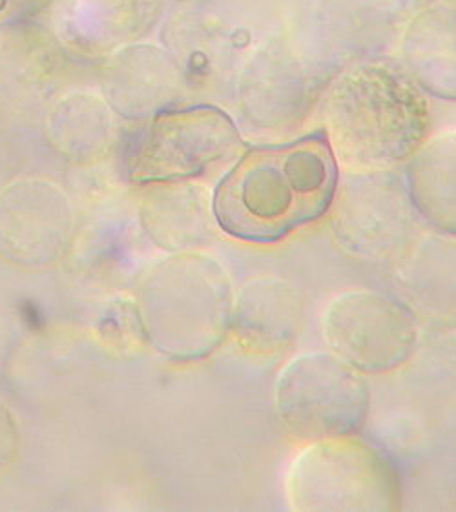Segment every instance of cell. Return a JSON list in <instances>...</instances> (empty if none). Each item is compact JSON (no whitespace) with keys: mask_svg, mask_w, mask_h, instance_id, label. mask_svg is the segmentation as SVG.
I'll return each instance as SVG.
<instances>
[{"mask_svg":"<svg viewBox=\"0 0 456 512\" xmlns=\"http://www.w3.org/2000/svg\"><path fill=\"white\" fill-rule=\"evenodd\" d=\"M340 168L327 135L249 148L219 183L212 208L219 228L247 243H278L332 208Z\"/></svg>","mask_w":456,"mask_h":512,"instance_id":"1","label":"cell"},{"mask_svg":"<svg viewBox=\"0 0 456 512\" xmlns=\"http://www.w3.org/2000/svg\"><path fill=\"white\" fill-rule=\"evenodd\" d=\"M325 135L347 174L389 172L425 143L431 115L425 92L404 66L362 62L325 93Z\"/></svg>","mask_w":456,"mask_h":512,"instance_id":"2","label":"cell"},{"mask_svg":"<svg viewBox=\"0 0 456 512\" xmlns=\"http://www.w3.org/2000/svg\"><path fill=\"white\" fill-rule=\"evenodd\" d=\"M232 285L216 259L181 252L148 276L139 321L159 352L179 361L212 354L232 325Z\"/></svg>","mask_w":456,"mask_h":512,"instance_id":"3","label":"cell"},{"mask_svg":"<svg viewBox=\"0 0 456 512\" xmlns=\"http://www.w3.org/2000/svg\"><path fill=\"white\" fill-rule=\"evenodd\" d=\"M287 496L296 511H398L393 461L354 436L312 441L292 463Z\"/></svg>","mask_w":456,"mask_h":512,"instance_id":"4","label":"cell"},{"mask_svg":"<svg viewBox=\"0 0 456 512\" xmlns=\"http://www.w3.org/2000/svg\"><path fill=\"white\" fill-rule=\"evenodd\" d=\"M239 144L238 126L218 106L165 108L132 135L126 175L139 185L185 183L227 161Z\"/></svg>","mask_w":456,"mask_h":512,"instance_id":"5","label":"cell"},{"mask_svg":"<svg viewBox=\"0 0 456 512\" xmlns=\"http://www.w3.org/2000/svg\"><path fill=\"white\" fill-rule=\"evenodd\" d=\"M276 409L296 440L354 436L371 409V392L358 370L332 352L292 359L276 383Z\"/></svg>","mask_w":456,"mask_h":512,"instance_id":"6","label":"cell"},{"mask_svg":"<svg viewBox=\"0 0 456 512\" xmlns=\"http://www.w3.org/2000/svg\"><path fill=\"white\" fill-rule=\"evenodd\" d=\"M323 338L334 356L363 374L402 367L416 349V319L393 297L356 290L334 297L323 316Z\"/></svg>","mask_w":456,"mask_h":512,"instance_id":"7","label":"cell"},{"mask_svg":"<svg viewBox=\"0 0 456 512\" xmlns=\"http://www.w3.org/2000/svg\"><path fill=\"white\" fill-rule=\"evenodd\" d=\"M332 230L356 256L384 259L404 248L415 228L407 186L389 172L349 174L334 197Z\"/></svg>","mask_w":456,"mask_h":512,"instance_id":"8","label":"cell"},{"mask_svg":"<svg viewBox=\"0 0 456 512\" xmlns=\"http://www.w3.org/2000/svg\"><path fill=\"white\" fill-rule=\"evenodd\" d=\"M75 214L59 186L26 179L0 194V256L22 267H48L72 243Z\"/></svg>","mask_w":456,"mask_h":512,"instance_id":"9","label":"cell"},{"mask_svg":"<svg viewBox=\"0 0 456 512\" xmlns=\"http://www.w3.org/2000/svg\"><path fill=\"white\" fill-rule=\"evenodd\" d=\"M303 325V299L291 283L263 277L239 290L232 307L236 338L245 349L278 352L291 347Z\"/></svg>","mask_w":456,"mask_h":512,"instance_id":"10","label":"cell"},{"mask_svg":"<svg viewBox=\"0 0 456 512\" xmlns=\"http://www.w3.org/2000/svg\"><path fill=\"white\" fill-rule=\"evenodd\" d=\"M104 90L115 112L150 119L176 97V66L154 46H128L110 62Z\"/></svg>","mask_w":456,"mask_h":512,"instance_id":"11","label":"cell"},{"mask_svg":"<svg viewBox=\"0 0 456 512\" xmlns=\"http://www.w3.org/2000/svg\"><path fill=\"white\" fill-rule=\"evenodd\" d=\"M154 15L152 0H55V31L73 48L103 53L134 39Z\"/></svg>","mask_w":456,"mask_h":512,"instance_id":"12","label":"cell"},{"mask_svg":"<svg viewBox=\"0 0 456 512\" xmlns=\"http://www.w3.org/2000/svg\"><path fill=\"white\" fill-rule=\"evenodd\" d=\"M402 55L424 92L456 101V10L440 4L420 11L405 30Z\"/></svg>","mask_w":456,"mask_h":512,"instance_id":"13","label":"cell"},{"mask_svg":"<svg viewBox=\"0 0 456 512\" xmlns=\"http://www.w3.org/2000/svg\"><path fill=\"white\" fill-rule=\"evenodd\" d=\"M405 186L416 216L456 237V132L436 135L418 148L409 159Z\"/></svg>","mask_w":456,"mask_h":512,"instance_id":"14","label":"cell"},{"mask_svg":"<svg viewBox=\"0 0 456 512\" xmlns=\"http://www.w3.org/2000/svg\"><path fill=\"white\" fill-rule=\"evenodd\" d=\"M150 201L146 223L157 245L188 252L214 236V208L199 186L168 183ZM218 225V223H216Z\"/></svg>","mask_w":456,"mask_h":512,"instance_id":"15","label":"cell"},{"mask_svg":"<svg viewBox=\"0 0 456 512\" xmlns=\"http://www.w3.org/2000/svg\"><path fill=\"white\" fill-rule=\"evenodd\" d=\"M114 112L95 95H70L48 113L46 135L59 154L79 163L92 161L112 143Z\"/></svg>","mask_w":456,"mask_h":512,"instance_id":"16","label":"cell"},{"mask_svg":"<svg viewBox=\"0 0 456 512\" xmlns=\"http://www.w3.org/2000/svg\"><path fill=\"white\" fill-rule=\"evenodd\" d=\"M17 441H19V434H17L15 420L10 410L0 403V471L6 469L15 458Z\"/></svg>","mask_w":456,"mask_h":512,"instance_id":"17","label":"cell"},{"mask_svg":"<svg viewBox=\"0 0 456 512\" xmlns=\"http://www.w3.org/2000/svg\"><path fill=\"white\" fill-rule=\"evenodd\" d=\"M442 4L451 10H456V0H442Z\"/></svg>","mask_w":456,"mask_h":512,"instance_id":"18","label":"cell"}]
</instances>
